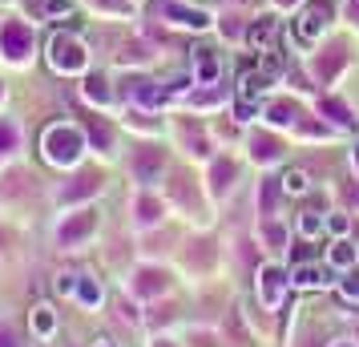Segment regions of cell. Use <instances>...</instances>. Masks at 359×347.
<instances>
[{
  "mask_svg": "<svg viewBox=\"0 0 359 347\" xmlns=\"http://www.w3.org/2000/svg\"><path fill=\"white\" fill-rule=\"evenodd\" d=\"M331 347H355V343H351V339H339V343H331Z\"/></svg>",
  "mask_w": 359,
  "mask_h": 347,
  "instance_id": "42",
  "label": "cell"
},
{
  "mask_svg": "<svg viewBox=\"0 0 359 347\" xmlns=\"http://www.w3.org/2000/svg\"><path fill=\"white\" fill-rule=\"evenodd\" d=\"M218 73H222L218 57H214L210 49H198V61H194V81H198V85H214V81H218Z\"/></svg>",
  "mask_w": 359,
  "mask_h": 347,
  "instance_id": "16",
  "label": "cell"
},
{
  "mask_svg": "<svg viewBox=\"0 0 359 347\" xmlns=\"http://www.w3.org/2000/svg\"><path fill=\"white\" fill-rule=\"evenodd\" d=\"M89 137H93V146H97V149L114 146V133H109V125H105V121H89Z\"/></svg>",
  "mask_w": 359,
  "mask_h": 347,
  "instance_id": "31",
  "label": "cell"
},
{
  "mask_svg": "<svg viewBox=\"0 0 359 347\" xmlns=\"http://www.w3.org/2000/svg\"><path fill=\"white\" fill-rule=\"evenodd\" d=\"M359 263V247L351 238H335L331 250H327V266H335V271H351Z\"/></svg>",
  "mask_w": 359,
  "mask_h": 347,
  "instance_id": "14",
  "label": "cell"
},
{
  "mask_svg": "<svg viewBox=\"0 0 359 347\" xmlns=\"http://www.w3.org/2000/svg\"><path fill=\"white\" fill-rule=\"evenodd\" d=\"M0 101H4V89H0Z\"/></svg>",
  "mask_w": 359,
  "mask_h": 347,
  "instance_id": "45",
  "label": "cell"
},
{
  "mask_svg": "<svg viewBox=\"0 0 359 347\" xmlns=\"http://www.w3.org/2000/svg\"><path fill=\"white\" fill-rule=\"evenodd\" d=\"M45 13L49 17H69L73 13V0H45Z\"/></svg>",
  "mask_w": 359,
  "mask_h": 347,
  "instance_id": "33",
  "label": "cell"
},
{
  "mask_svg": "<svg viewBox=\"0 0 359 347\" xmlns=\"http://www.w3.org/2000/svg\"><path fill=\"white\" fill-rule=\"evenodd\" d=\"M0 347H33L13 319H0Z\"/></svg>",
  "mask_w": 359,
  "mask_h": 347,
  "instance_id": "27",
  "label": "cell"
},
{
  "mask_svg": "<svg viewBox=\"0 0 359 347\" xmlns=\"http://www.w3.org/2000/svg\"><path fill=\"white\" fill-rule=\"evenodd\" d=\"M331 17H335V4L331 0H311L307 8L299 13V20H294L299 41H319V33L331 25Z\"/></svg>",
  "mask_w": 359,
  "mask_h": 347,
  "instance_id": "5",
  "label": "cell"
},
{
  "mask_svg": "<svg viewBox=\"0 0 359 347\" xmlns=\"http://www.w3.org/2000/svg\"><path fill=\"white\" fill-rule=\"evenodd\" d=\"M57 291H61V295H73V291H77V275H73V271H69V275H57Z\"/></svg>",
  "mask_w": 359,
  "mask_h": 347,
  "instance_id": "36",
  "label": "cell"
},
{
  "mask_svg": "<svg viewBox=\"0 0 359 347\" xmlns=\"http://www.w3.org/2000/svg\"><path fill=\"white\" fill-rule=\"evenodd\" d=\"M133 210H137V222L142 226H154V222H162V202L154 198V194H137V202H133Z\"/></svg>",
  "mask_w": 359,
  "mask_h": 347,
  "instance_id": "19",
  "label": "cell"
},
{
  "mask_svg": "<svg viewBox=\"0 0 359 347\" xmlns=\"http://www.w3.org/2000/svg\"><path fill=\"white\" fill-rule=\"evenodd\" d=\"M339 295L347 299V303H359V275H347V279L339 283Z\"/></svg>",
  "mask_w": 359,
  "mask_h": 347,
  "instance_id": "32",
  "label": "cell"
},
{
  "mask_svg": "<svg viewBox=\"0 0 359 347\" xmlns=\"http://www.w3.org/2000/svg\"><path fill=\"white\" fill-rule=\"evenodd\" d=\"M97 8H105V13H130V4L126 0H93Z\"/></svg>",
  "mask_w": 359,
  "mask_h": 347,
  "instance_id": "37",
  "label": "cell"
},
{
  "mask_svg": "<svg viewBox=\"0 0 359 347\" xmlns=\"http://www.w3.org/2000/svg\"><path fill=\"white\" fill-rule=\"evenodd\" d=\"M97 226H101L97 210H93V206H77L73 215H65L61 222H57V247H61V250L85 247V243L97 234Z\"/></svg>",
  "mask_w": 359,
  "mask_h": 347,
  "instance_id": "2",
  "label": "cell"
},
{
  "mask_svg": "<svg viewBox=\"0 0 359 347\" xmlns=\"http://www.w3.org/2000/svg\"><path fill=\"white\" fill-rule=\"evenodd\" d=\"M126 97L137 101V105H146V109H154V105H162L170 93H165V89H158L149 77H130V81H126Z\"/></svg>",
  "mask_w": 359,
  "mask_h": 347,
  "instance_id": "11",
  "label": "cell"
},
{
  "mask_svg": "<svg viewBox=\"0 0 359 347\" xmlns=\"http://www.w3.org/2000/svg\"><path fill=\"white\" fill-rule=\"evenodd\" d=\"M158 13H162L165 20L182 25V29H210V17H206L202 8H186V4H178V0H162Z\"/></svg>",
  "mask_w": 359,
  "mask_h": 347,
  "instance_id": "10",
  "label": "cell"
},
{
  "mask_svg": "<svg viewBox=\"0 0 359 347\" xmlns=\"http://www.w3.org/2000/svg\"><path fill=\"white\" fill-rule=\"evenodd\" d=\"M319 114L331 117V121H339V125H351V121H355V117H351V109H347L339 97H323V101H319Z\"/></svg>",
  "mask_w": 359,
  "mask_h": 347,
  "instance_id": "26",
  "label": "cell"
},
{
  "mask_svg": "<svg viewBox=\"0 0 359 347\" xmlns=\"http://www.w3.org/2000/svg\"><path fill=\"white\" fill-rule=\"evenodd\" d=\"M17 149H20V130H17V121L0 117V158H13Z\"/></svg>",
  "mask_w": 359,
  "mask_h": 347,
  "instance_id": "22",
  "label": "cell"
},
{
  "mask_svg": "<svg viewBox=\"0 0 359 347\" xmlns=\"http://www.w3.org/2000/svg\"><path fill=\"white\" fill-rule=\"evenodd\" d=\"M287 271L283 266H259V299L266 303V307H278L283 303V295H287Z\"/></svg>",
  "mask_w": 359,
  "mask_h": 347,
  "instance_id": "8",
  "label": "cell"
},
{
  "mask_svg": "<svg viewBox=\"0 0 359 347\" xmlns=\"http://www.w3.org/2000/svg\"><path fill=\"white\" fill-rule=\"evenodd\" d=\"M347 226H351V222H347L343 215H331V218H327V231L335 234V238H343V234H347Z\"/></svg>",
  "mask_w": 359,
  "mask_h": 347,
  "instance_id": "35",
  "label": "cell"
},
{
  "mask_svg": "<svg viewBox=\"0 0 359 347\" xmlns=\"http://www.w3.org/2000/svg\"><path fill=\"white\" fill-rule=\"evenodd\" d=\"M278 186H283V194H307L311 190V178L303 174V170H283V178H278Z\"/></svg>",
  "mask_w": 359,
  "mask_h": 347,
  "instance_id": "24",
  "label": "cell"
},
{
  "mask_svg": "<svg viewBox=\"0 0 359 347\" xmlns=\"http://www.w3.org/2000/svg\"><path fill=\"white\" fill-rule=\"evenodd\" d=\"M291 283H294V287H303V291H315V287H323V266H315V263L294 266Z\"/></svg>",
  "mask_w": 359,
  "mask_h": 347,
  "instance_id": "21",
  "label": "cell"
},
{
  "mask_svg": "<svg viewBox=\"0 0 359 347\" xmlns=\"http://www.w3.org/2000/svg\"><path fill=\"white\" fill-rule=\"evenodd\" d=\"M165 287H170V275H165L162 266H137L130 279V295L133 299H158L165 295Z\"/></svg>",
  "mask_w": 359,
  "mask_h": 347,
  "instance_id": "7",
  "label": "cell"
},
{
  "mask_svg": "<svg viewBox=\"0 0 359 347\" xmlns=\"http://www.w3.org/2000/svg\"><path fill=\"white\" fill-rule=\"evenodd\" d=\"M278 4H283V8H287V4H294V0H278Z\"/></svg>",
  "mask_w": 359,
  "mask_h": 347,
  "instance_id": "44",
  "label": "cell"
},
{
  "mask_svg": "<svg viewBox=\"0 0 359 347\" xmlns=\"http://www.w3.org/2000/svg\"><path fill=\"white\" fill-rule=\"evenodd\" d=\"M271 33H275V20H271V17H259L250 29H246V41H250L259 53H266V45H271Z\"/></svg>",
  "mask_w": 359,
  "mask_h": 347,
  "instance_id": "20",
  "label": "cell"
},
{
  "mask_svg": "<svg viewBox=\"0 0 359 347\" xmlns=\"http://www.w3.org/2000/svg\"><path fill=\"white\" fill-rule=\"evenodd\" d=\"M130 170H133V178H137V182H146V186L158 182V178H162V170H165V149H158V146L133 149Z\"/></svg>",
  "mask_w": 359,
  "mask_h": 347,
  "instance_id": "6",
  "label": "cell"
},
{
  "mask_svg": "<svg viewBox=\"0 0 359 347\" xmlns=\"http://www.w3.org/2000/svg\"><path fill=\"white\" fill-rule=\"evenodd\" d=\"M234 117H238V121H250V117H255V101H238V105H234Z\"/></svg>",
  "mask_w": 359,
  "mask_h": 347,
  "instance_id": "38",
  "label": "cell"
},
{
  "mask_svg": "<svg viewBox=\"0 0 359 347\" xmlns=\"http://www.w3.org/2000/svg\"><path fill=\"white\" fill-rule=\"evenodd\" d=\"M343 65H347V49H343V45H335V49H327V53H319V57H315L311 73L327 85V81H335V73H339Z\"/></svg>",
  "mask_w": 359,
  "mask_h": 347,
  "instance_id": "13",
  "label": "cell"
},
{
  "mask_svg": "<svg viewBox=\"0 0 359 347\" xmlns=\"http://www.w3.org/2000/svg\"><path fill=\"white\" fill-rule=\"evenodd\" d=\"M299 117H303V109L294 101H271L266 105V121L271 125H299Z\"/></svg>",
  "mask_w": 359,
  "mask_h": 347,
  "instance_id": "17",
  "label": "cell"
},
{
  "mask_svg": "<svg viewBox=\"0 0 359 347\" xmlns=\"http://www.w3.org/2000/svg\"><path fill=\"white\" fill-rule=\"evenodd\" d=\"M347 202H351V206L359 210V186H347Z\"/></svg>",
  "mask_w": 359,
  "mask_h": 347,
  "instance_id": "40",
  "label": "cell"
},
{
  "mask_svg": "<svg viewBox=\"0 0 359 347\" xmlns=\"http://www.w3.org/2000/svg\"><path fill=\"white\" fill-rule=\"evenodd\" d=\"M230 178H234V162H226V158H218V162L210 165V190H214V194H226Z\"/></svg>",
  "mask_w": 359,
  "mask_h": 347,
  "instance_id": "23",
  "label": "cell"
},
{
  "mask_svg": "<svg viewBox=\"0 0 359 347\" xmlns=\"http://www.w3.org/2000/svg\"><path fill=\"white\" fill-rule=\"evenodd\" d=\"M323 226H327V218L319 215V210H303V218H299V234H303V238H319Z\"/></svg>",
  "mask_w": 359,
  "mask_h": 347,
  "instance_id": "28",
  "label": "cell"
},
{
  "mask_svg": "<svg viewBox=\"0 0 359 347\" xmlns=\"http://www.w3.org/2000/svg\"><path fill=\"white\" fill-rule=\"evenodd\" d=\"M29 335H33V339H53V335H57V307L36 303L33 311H29Z\"/></svg>",
  "mask_w": 359,
  "mask_h": 347,
  "instance_id": "12",
  "label": "cell"
},
{
  "mask_svg": "<svg viewBox=\"0 0 359 347\" xmlns=\"http://www.w3.org/2000/svg\"><path fill=\"white\" fill-rule=\"evenodd\" d=\"M0 57L8 65H25L33 57V29L25 20H4L0 25Z\"/></svg>",
  "mask_w": 359,
  "mask_h": 347,
  "instance_id": "4",
  "label": "cell"
},
{
  "mask_svg": "<svg viewBox=\"0 0 359 347\" xmlns=\"http://www.w3.org/2000/svg\"><path fill=\"white\" fill-rule=\"evenodd\" d=\"M121 61H126V65H130V61H149L146 45H126V53H121Z\"/></svg>",
  "mask_w": 359,
  "mask_h": 347,
  "instance_id": "34",
  "label": "cell"
},
{
  "mask_svg": "<svg viewBox=\"0 0 359 347\" xmlns=\"http://www.w3.org/2000/svg\"><path fill=\"white\" fill-rule=\"evenodd\" d=\"M250 154H255V162H275L283 154V142L271 133H259V137H250Z\"/></svg>",
  "mask_w": 359,
  "mask_h": 347,
  "instance_id": "18",
  "label": "cell"
},
{
  "mask_svg": "<svg viewBox=\"0 0 359 347\" xmlns=\"http://www.w3.org/2000/svg\"><path fill=\"white\" fill-rule=\"evenodd\" d=\"M266 238H271L275 247H283V243H287V231H283V226H275V222H271V226H266Z\"/></svg>",
  "mask_w": 359,
  "mask_h": 347,
  "instance_id": "39",
  "label": "cell"
},
{
  "mask_svg": "<svg viewBox=\"0 0 359 347\" xmlns=\"http://www.w3.org/2000/svg\"><path fill=\"white\" fill-rule=\"evenodd\" d=\"M41 149H45V162L57 165V170H69V165L81 162L85 154V133L77 130V125H69V121H57V125H49L45 130V137H41Z\"/></svg>",
  "mask_w": 359,
  "mask_h": 347,
  "instance_id": "1",
  "label": "cell"
},
{
  "mask_svg": "<svg viewBox=\"0 0 359 347\" xmlns=\"http://www.w3.org/2000/svg\"><path fill=\"white\" fill-rule=\"evenodd\" d=\"M101 186H105V178H101L97 170H85V174H77V178H69V186H61L57 198L61 202H81V198L101 194Z\"/></svg>",
  "mask_w": 359,
  "mask_h": 347,
  "instance_id": "9",
  "label": "cell"
},
{
  "mask_svg": "<svg viewBox=\"0 0 359 347\" xmlns=\"http://www.w3.org/2000/svg\"><path fill=\"white\" fill-rule=\"evenodd\" d=\"M73 299H77L81 307H89V311H97L101 303H105V287H101L93 275H77V291H73Z\"/></svg>",
  "mask_w": 359,
  "mask_h": 347,
  "instance_id": "15",
  "label": "cell"
},
{
  "mask_svg": "<svg viewBox=\"0 0 359 347\" xmlns=\"http://www.w3.org/2000/svg\"><path fill=\"white\" fill-rule=\"evenodd\" d=\"M266 81H271L266 73H243V81H238V97H243V101H255V97H259V89H262Z\"/></svg>",
  "mask_w": 359,
  "mask_h": 347,
  "instance_id": "29",
  "label": "cell"
},
{
  "mask_svg": "<svg viewBox=\"0 0 359 347\" xmlns=\"http://www.w3.org/2000/svg\"><path fill=\"white\" fill-rule=\"evenodd\" d=\"M85 97L93 101V105H109V101H114V93H109V85H105V77H101V73L85 77Z\"/></svg>",
  "mask_w": 359,
  "mask_h": 347,
  "instance_id": "25",
  "label": "cell"
},
{
  "mask_svg": "<svg viewBox=\"0 0 359 347\" xmlns=\"http://www.w3.org/2000/svg\"><path fill=\"white\" fill-rule=\"evenodd\" d=\"M278 190H283V186H278V178H266V182H262V215H275Z\"/></svg>",
  "mask_w": 359,
  "mask_h": 347,
  "instance_id": "30",
  "label": "cell"
},
{
  "mask_svg": "<svg viewBox=\"0 0 359 347\" xmlns=\"http://www.w3.org/2000/svg\"><path fill=\"white\" fill-rule=\"evenodd\" d=\"M93 347H114V343H109V339H97V343H93Z\"/></svg>",
  "mask_w": 359,
  "mask_h": 347,
  "instance_id": "43",
  "label": "cell"
},
{
  "mask_svg": "<svg viewBox=\"0 0 359 347\" xmlns=\"http://www.w3.org/2000/svg\"><path fill=\"white\" fill-rule=\"evenodd\" d=\"M49 65L53 73H85L89 65V49L77 33H57L49 41Z\"/></svg>",
  "mask_w": 359,
  "mask_h": 347,
  "instance_id": "3",
  "label": "cell"
},
{
  "mask_svg": "<svg viewBox=\"0 0 359 347\" xmlns=\"http://www.w3.org/2000/svg\"><path fill=\"white\" fill-rule=\"evenodd\" d=\"M149 347H178V343H174V339H154Z\"/></svg>",
  "mask_w": 359,
  "mask_h": 347,
  "instance_id": "41",
  "label": "cell"
}]
</instances>
